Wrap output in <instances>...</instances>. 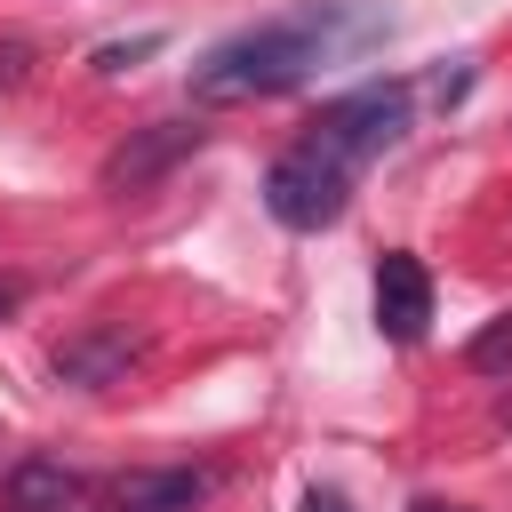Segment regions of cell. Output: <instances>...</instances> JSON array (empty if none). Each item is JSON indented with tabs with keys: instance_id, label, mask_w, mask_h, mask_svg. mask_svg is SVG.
Returning <instances> with one entry per match:
<instances>
[{
	"instance_id": "5",
	"label": "cell",
	"mask_w": 512,
	"mask_h": 512,
	"mask_svg": "<svg viewBox=\"0 0 512 512\" xmlns=\"http://www.w3.org/2000/svg\"><path fill=\"white\" fill-rule=\"evenodd\" d=\"M136 360H144V336H136L128 320H88V328H72V336L56 344V376H64V384H80V392L120 384Z\"/></svg>"
},
{
	"instance_id": "1",
	"label": "cell",
	"mask_w": 512,
	"mask_h": 512,
	"mask_svg": "<svg viewBox=\"0 0 512 512\" xmlns=\"http://www.w3.org/2000/svg\"><path fill=\"white\" fill-rule=\"evenodd\" d=\"M392 16L376 8H352V0H304L256 32H232L216 40L200 64H192V104H256V96H288L304 88L320 64H344L360 56L368 40H384Z\"/></svg>"
},
{
	"instance_id": "7",
	"label": "cell",
	"mask_w": 512,
	"mask_h": 512,
	"mask_svg": "<svg viewBox=\"0 0 512 512\" xmlns=\"http://www.w3.org/2000/svg\"><path fill=\"white\" fill-rule=\"evenodd\" d=\"M216 488V472L200 464H136L112 480V512H192Z\"/></svg>"
},
{
	"instance_id": "13",
	"label": "cell",
	"mask_w": 512,
	"mask_h": 512,
	"mask_svg": "<svg viewBox=\"0 0 512 512\" xmlns=\"http://www.w3.org/2000/svg\"><path fill=\"white\" fill-rule=\"evenodd\" d=\"M8 304H16V288H8V280H0V312H8Z\"/></svg>"
},
{
	"instance_id": "12",
	"label": "cell",
	"mask_w": 512,
	"mask_h": 512,
	"mask_svg": "<svg viewBox=\"0 0 512 512\" xmlns=\"http://www.w3.org/2000/svg\"><path fill=\"white\" fill-rule=\"evenodd\" d=\"M408 512H472V504H448V496H416Z\"/></svg>"
},
{
	"instance_id": "8",
	"label": "cell",
	"mask_w": 512,
	"mask_h": 512,
	"mask_svg": "<svg viewBox=\"0 0 512 512\" xmlns=\"http://www.w3.org/2000/svg\"><path fill=\"white\" fill-rule=\"evenodd\" d=\"M80 472H64L56 456H24L8 472V512H80Z\"/></svg>"
},
{
	"instance_id": "6",
	"label": "cell",
	"mask_w": 512,
	"mask_h": 512,
	"mask_svg": "<svg viewBox=\"0 0 512 512\" xmlns=\"http://www.w3.org/2000/svg\"><path fill=\"white\" fill-rule=\"evenodd\" d=\"M424 320H432V272L408 248H392L376 264V328H384V344H416Z\"/></svg>"
},
{
	"instance_id": "11",
	"label": "cell",
	"mask_w": 512,
	"mask_h": 512,
	"mask_svg": "<svg viewBox=\"0 0 512 512\" xmlns=\"http://www.w3.org/2000/svg\"><path fill=\"white\" fill-rule=\"evenodd\" d=\"M296 512H352V504H344L336 488H304V504H296Z\"/></svg>"
},
{
	"instance_id": "2",
	"label": "cell",
	"mask_w": 512,
	"mask_h": 512,
	"mask_svg": "<svg viewBox=\"0 0 512 512\" xmlns=\"http://www.w3.org/2000/svg\"><path fill=\"white\" fill-rule=\"evenodd\" d=\"M408 112H416L408 80H368V88H352V96H328V104L312 112L304 144L328 152L336 168H360V160H376V152H392V144L408 136Z\"/></svg>"
},
{
	"instance_id": "9",
	"label": "cell",
	"mask_w": 512,
	"mask_h": 512,
	"mask_svg": "<svg viewBox=\"0 0 512 512\" xmlns=\"http://www.w3.org/2000/svg\"><path fill=\"white\" fill-rule=\"evenodd\" d=\"M464 368H480V376H504V368H512V312H496V320L464 344Z\"/></svg>"
},
{
	"instance_id": "10",
	"label": "cell",
	"mask_w": 512,
	"mask_h": 512,
	"mask_svg": "<svg viewBox=\"0 0 512 512\" xmlns=\"http://www.w3.org/2000/svg\"><path fill=\"white\" fill-rule=\"evenodd\" d=\"M152 48H160V32H136V40H104V48L88 56V64H96V72L112 80V72H128V64H136V56H152Z\"/></svg>"
},
{
	"instance_id": "3",
	"label": "cell",
	"mask_w": 512,
	"mask_h": 512,
	"mask_svg": "<svg viewBox=\"0 0 512 512\" xmlns=\"http://www.w3.org/2000/svg\"><path fill=\"white\" fill-rule=\"evenodd\" d=\"M344 200H352V168H336V160L312 152V144H288V152L264 168V208H272V224H288V232L336 224Z\"/></svg>"
},
{
	"instance_id": "4",
	"label": "cell",
	"mask_w": 512,
	"mask_h": 512,
	"mask_svg": "<svg viewBox=\"0 0 512 512\" xmlns=\"http://www.w3.org/2000/svg\"><path fill=\"white\" fill-rule=\"evenodd\" d=\"M200 136H208L200 120H152V128H128V144L104 152L96 184H104V192H144V184H160L176 160H192Z\"/></svg>"
}]
</instances>
